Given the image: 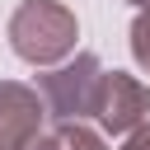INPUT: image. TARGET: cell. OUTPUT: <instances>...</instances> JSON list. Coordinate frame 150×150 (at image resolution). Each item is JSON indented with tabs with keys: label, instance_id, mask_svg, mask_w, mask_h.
I'll return each mask as SVG.
<instances>
[{
	"label": "cell",
	"instance_id": "cell-7",
	"mask_svg": "<svg viewBox=\"0 0 150 150\" xmlns=\"http://www.w3.org/2000/svg\"><path fill=\"white\" fill-rule=\"evenodd\" d=\"M127 150H150V122L131 131V141H127Z\"/></svg>",
	"mask_w": 150,
	"mask_h": 150
},
{
	"label": "cell",
	"instance_id": "cell-8",
	"mask_svg": "<svg viewBox=\"0 0 150 150\" xmlns=\"http://www.w3.org/2000/svg\"><path fill=\"white\" fill-rule=\"evenodd\" d=\"M131 5H141V9H150V0H131Z\"/></svg>",
	"mask_w": 150,
	"mask_h": 150
},
{
	"label": "cell",
	"instance_id": "cell-5",
	"mask_svg": "<svg viewBox=\"0 0 150 150\" xmlns=\"http://www.w3.org/2000/svg\"><path fill=\"white\" fill-rule=\"evenodd\" d=\"M33 150H103V141L89 127H80V122H61L52 136H38Z\"/></svg>",
	"mask_w": 150,
	"mask_h": 150
},
{
	"label": "cell",
	"instance_id": "cell-2",
	"mask_svg": "<svg viewBox=\"0 0 150 150\" xmlns=\"http://www.w3.org/2000/svg\"><path fill=\"white\" fill-rule=\"evenodd\" d=\"M103 80H108V75H103L98 56H94V52H80L70 66L42 75V80H38V94H42V103H47L52 117H61V122H80V117L98 112Z\"/></svg>",
	"mask_w": 150,
	"mask_h": 150
},
{
	"label": "cell",
	"instance_id": "cell-6",
	"mask_svg": "<svg viewBox=\"0 0 150 150\" xmlns=\"http://www.w3.org/2000/svg\"><path fill=\"white\" fill-rule=\"evenodd\" d=\"M131 56H136L141 70H150V9H141L136 23H131Z\"/></svg>",
	"mask_w": 150,
	"mask_h": 150
},
{
	"label": "cell",
	"instance_id": "cell-1",
	"mask_svg": "<svg viewBox=\"0 0 150 150\" xmlns=\"http://www.w3.org/2000/svg\"><path fill=\"white\" fill-rule=\"evenodd\" d=\"M75 38H80L75 14L61 0H23L9 19V47L33 66H52V61L70 56Z\"/></svg>",
	"mask_w": 150,
	"mask_h": 150
},
{
	"label": "cell",
	"instance_id": "cell-3",
	"mask_svg": "<svg viewBox=\"0 0 150 150\" xmlns=\"http://www.w3.org/2000/svg\"><path fill=\"white\" fill-rule=\"evenodd\" d=\"M42 94L14 80H0V150H33L42 127Z\"/></svg>",
	"mask_w": 150,
	"mask_h": 150
},
{
	"label": "cell",
	"instance_id": "cell-4",
	"mask_svg": "<svg viewBox=\"0 0 150 150\" xmlns=\"http://www.w3.org/2000/svg\"><path fill=\"white\" fill-rule=\"evenodd\" d=\"M98 122L108 136H127L141 122H150V89L122 70H112L103 80V98H98Z\"/></svg>",
	"mask_w": 150,
	"mask_h": 150
}]
</instances>
